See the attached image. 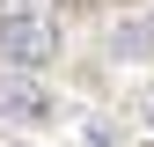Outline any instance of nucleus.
I'll list each match as a JSON object with an SVG mask.
<instances>
[{
	"instance_id": "obj_3",
	"label": "nucleus",
	"mask_w": 154,
	"mask_h": 147,
	"mask_svg": "<svg viewBox=\"0 0 154 147\" xmlns=\"http://www.w3.org/2000/svg\"><path fill=\"white\" fill-rule=\"evenodd\" d=\"M147 118H154V110H147Z\"/></svg>"
},
{
	"instance_id": "obj_2",
	"label": "nucleus",
	"mask_w": 154,
	"mask_h": 147,
	"mask_svg": "<svg viewBox=\"0 0 154 147\" xmlns=\"http://www.w3.org/2000/svg\"><path fill=\"white\" fill-rule=\"evenodd\" d=\"M0 110H8V125H44L51 118L44 88H29V81H8V88H0Z\"/></svg>"
},
{
	"instance_id": "obj_1",
	"label": "nucleus",
	"mask_w": 154,
	"mask_h": 147,
	"mask_svg": "<svg viewBox=\"0 0 154 147\" xmlns=\"http://www.w3.org/2000/svg\"><path fill=\"white\" fill-rule=\"evenodd\" d=\"M51 52H59V44H51V22H44V15L15 8L8 22H0V66H8L15 81H22V74H44Z\"/></svg>"
}]
</instances>
